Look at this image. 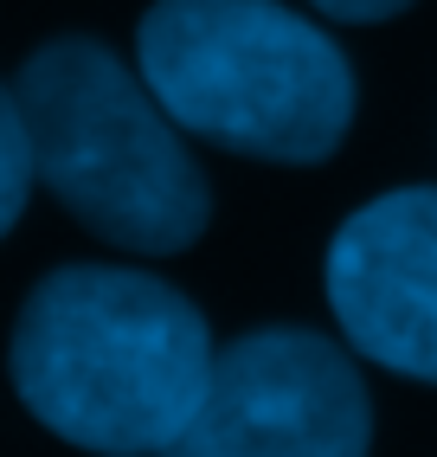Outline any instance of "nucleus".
<instances>
[{"instance_id":"obj_1","label":"nucleus","mask_w":437,"mask_h":457,"mask_svg":"<svg viewBox=\"0 0 437 457\" xmlns=\"http://www.w3.org/2000/svg\"><path fill=\"white\" fill-rule=\"evenodd\" d=\"M206 316L174 284L122 264H65L39 278L13 322V386L65 445L154 457L206 400Z\"/></svg>"},{"instance_id":"obj_2","label":"nucleus","mask_w":437,"mask_h":457,"mask_svg":"<svg viewBox=\"0 0 437 457\" xmlns=\"http://www.w3.org/2000/svg\"><path fill=\"white\" fill-rule=\"evenodd\" d=\"M142 84L186 136L258 162H328L354 123L341 46L284 0H154Z\"/></svg>"},{"instance_id":"obj_3","label":"nucleus","mask_w":437,"mask_h":457,"mask_svg":"<svg viewBox=\"0 0 437 457\" xmlns=\"http://www.w3.org/2000/svg\"><path fill=\"white\" fill-rule=\"evenodd\" d=\"M33 174L78 226L122 252H186L206 232V174L161 97L97 39H52L20 65Z\"/></svg>"},{"instance_id":"obj_4","label":"nucleus","mask_w":437,"mask_h":457,"mask_svg":"<svg viewBox=\"0 0 437 457\" xmlns=\"http://www.w3.org/2000/svg\"><path fill=\"white\" fill-rule=\"evenodd\" d=\"M373 400L316 328H251L212 354L194 419L154 457H367Z\"/></svg>"},{"instance_id":"obj_5","label":"nucleus","mask_w":437,"mask_h":457,"mask_svg":"<svg viewBox=\"0 0 437 457\" xmlns=\"http://www.w3.org/2000/svg\"><path fill=\"white\" fill-rule=\"evenodd\" d=\"M328 310L354 354L437 386V187H399L341 220Z\"/></svg>"},{"instance_id":"obj_6","label":"nucleus","mask_w":437,"mask_h":457,"mask_svg":"<svg viewBox=\"0 0 437 457\" xmlns=\"http://www.w3.org/2000/svg\"><path fill=\"white\" fill-rule=\"evenodd\" d=\"M26 194H33V142H26L20 97L0 84V238H7L13 220L26 212Z\"/></svg>"},{"instance_id":"obj_7","label":"nucleus","mask_w":437,"mask_h":457,"mask_svg":"<svg viewBox=\"0 0 437 457\" xmlns=\"http://www.w3.org/2000/svg\"><path fill=\"white\" fill-rule=\"evenodd\" d=\"M316 13H328V20H348V26H373V20H392V13H405L412 0H309Z\"/></svg>"}]
</instances>
